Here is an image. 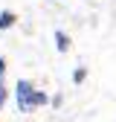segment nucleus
<instances>
[{"instance_id":"1","label":"nucleus","mask_w":116,"mask_h":122,"mask_svg":"<svg viewBox=\"0 0 116 122\" xmlns=\"http://www.w3.org/2000/svg\"><path fill=\"white\" fill-rule=\"evenodd\" d=\"M14 102H18L20 113H32V111L44 108V105H49V96L44 90H38L29 79H18V84H14Z\"/></svg>"},{"instance_id":"2","label":"nucleus","mask_w":116,"mask_h":122,"mask_svg":"<svg viewBox=\"0 0 116 122\" xmlns=\"http://www.w3.org/2000/svg\"><path fill=\"white\" fill-rule=\"evenodd\" d=\"M70 47H72L70 35L64 32V29H55V50H58V52H70Z\"/></svg>"},{"instance_id":"3","label":"nucleus","mask_w":116,"mask_h":122,"mask_svg":"<svg viewBox=\"0 0 116 122\" xmlns=\"http://www.w3.org/2000/svg\"><path fill=\"white\" fill-rule=\"evenodd\" d=\"M14 20H18V15L14 12H0V29H9V26H14Z\"/></svg>"},{"instance_id":"4","label":"nucleus","mask_w":116,"mask_h":122,"mask_svg":"<svg viewBox=\"0 0 116 122\" xmlns=\"http://www.w3.org/2000/svg\"><path fill=\"white\" fill-rule=\"evenodd\" d=\"M84 79H87V70H84V67H78L76 73H72V81H76V84H81Z\"/></svg>"},{"instance_id":"5","label":"nucleus","mask_w":116,"mask_h":122,"mask_svg":"<svg viewBox=\"0 0 116 122\" xmlns=\"http://www.w3.org/2000/svg\"><path fill=\"white\" fill-rule=\"evenodd\" d=\"M6 99H9V90L0 84V111H3V105H6Z\"/></svg>"},{"instance_id":"6","label":"nucleus","mask_w":116,"mask_h":122,"mask_svg":"<svg viewBox=\"0 0 116 122\" xmlns=\"http://www.w3.org/2000/svg\"><path fill=\"white\" fill-rule=\"evenodd\" d=\"M6 67H9V61H6L3 55H0V79H3V76H6Z\"/></svg>"}]
</instances>
